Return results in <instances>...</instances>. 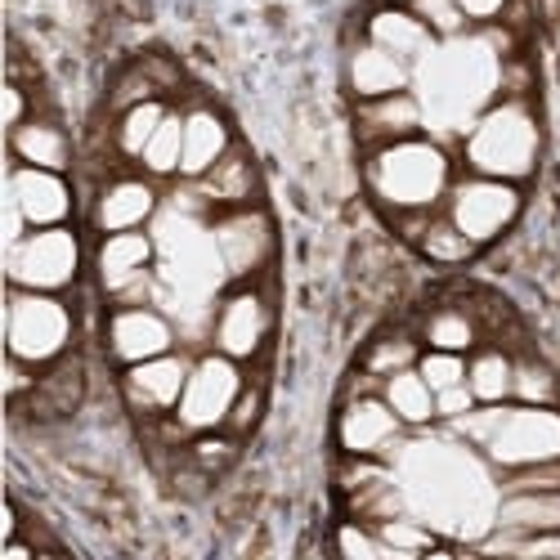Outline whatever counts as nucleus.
<instances>
[{
    "instance_id": "obj_8",
    "label": "nucleus",
    "mask_w": 560,
    "mask_h": 560,
    "mask_svg": "<svg viewBox=\"0 0 560 560\" xmlns=\"http://www.w3.org/2000/svg\"><path fill=\"white\" fill-rule=\"evenodd\" d=\"M521 184H511V179H493V175H462L453 179V189L444 198V215L471 238L476 247H489L498 243L502 233L521 220Z\"/></svg>"
},
{
    "instance_id": "obj_28",
    "label": "nucleus",
    "mask_w": 560,
    "mask_h": 560,
    "mask_svg": "<svg viewBox=\"0 0 560 560\" xmlns=\"http://www.w3.org/2000/svg\"><path fill=\"white\" fill-rule=\"evenodd\" d=\"M179 162H184V113L171 108L166 121L158 126V135L149 139V149L139 153V171L149 179H175Z\"/></svg>"
},
{
    "instance_id": "obj_38",
    "label": "nucleus",
    "mask_w": 560,
    "mask_h": 560,
    "mask_svg": "<svg viewBox=\"0 0 560 560\" xmlns=\"http://www.w3.org/2000/svg\"><path fill=\"white\" fill-rule=\"evenodd\" d=\"M256 417H260V390H256V386H243V395H238V404H233L224 431H229V435H247V431L256 427Z\"/></svg>"
},
{
    "instance_id": "obj_25",
    "label": "nucleus",
    "mask_w": 560,
    "mask_h": 560,
    "mask_svg": "<svg viewBox=\"0 0 560 560\" xmlns=\"http://www.w3.org/2000/svg\"><path fill=\"white\" fill-rule=\"evenodd\" d=\"M511 359L502 346H476L466 354V386H471L476 404H511Z\"/></svg>"
},
{
    "instance_id": "obj_13",
    "label": "nucleus",
    "mask_w": 560,
    "mask_h": 560,
    "mask_svg": "<svg viewBox=\"0 0 560 560\" xmlns=\"http://www.w3.org/2000/svg\"><path fill=\"white\" fill-rule=\"evenodd\" d=\"M189 368L194 359L189 354H158V359H144V363H130L121 372V399L135 417H171L179 395H184V382H189Z\"/></svg>"
},
{
    "instance_id": "obj_40",
    "label": "nucleus",
    "mask_w": 560,
    "mask_h": 560,
    "mask_svg": "<svg viewBox=\"0 0 560 560\" xmlns=\"http://www.w3.org/2000/svg\"><path fill=\"white\" fill-rule=\"evenodd\" d=\"M457 5H462L466 19H471V27H489V23H498L506 14L511 0H457Z\"/></svg>"
},
{
    "instance_id": "obj_23",
    "label": "nucleus",
    "mask_w": 560,
    "mask_h": 560,
    "mask_svg": "<svg viewBox=\"0 0 560 560\" xmlns=\"http://www.w3.org/2000/svg\"><path fill=\"white\" fill-rule=\"evenodd\" d=\"M560 529V489L551 493H498L493 534L498 538H525Z\"/></svg>"
},
{
    "instance_id": "obj_35",
    "label": "nucleus",
    "mask_w": 560,
    "mask_h": 560,
    "mask_svg": "<svg viewBox=\"0 0 560 560\" xmlns=\"http://www.w3.org/2000/svg\"><path fill=\"white\" fill-rule=\"evenodd\" d=\"M551 489H560V457L521 466V471H506L502 485H498V493H551Z\"/></svg>"
},
{
    "instance_id": "obj_6",
    "label": "nucleus",
    "mask_w": 560,
    "mask_h": 560,
    "mask_svg": "<svg viewBox=\"0 0 560 560\" xmlns=\"http://www.w3.org/2000/svg\"><path fill=\"white\" fill-rule=\"evenodd\" d=\"M247 377H243V363L229 359L220 350H207L194 359L189 368V382H184V395L175 404V422L184 435H207V431H224L233 404H238Z\"/></svg>"
},
{
    "instance_id": "obj_9",
    "label": "nucleus",
    "mask_w": 560,
    "mask_h": 560,
    "mask_svg": "<svg viewBox=\"0 0 560 560\" xmlns=\"http://www.w3.org/2000/svg\"><path fill=\"white\" fill-rule=\"evenodd\" d=\"M153 260H158V238L149 229L100 233L95 278L104 296H113L117 305H153Z\"/></svg>"
},
{
    "instance_id": "obj_33",
    "label": "nucleus",
    "mask_w": 560,
    "mask_h": 560,
    "mask_svg": "<svg viewBox=\"0 0 560 560\" xmlns=\"http://www.w3.org/2000/svg\"><path fill=\"white\" fill-rule=\"evenodd\" d=\"M408 10L431 27L435 40H453V36H462V32H471V19L462 14L457 0H412Z\"/></svg>"
},
{
    "instance_id": "obj_26",
    "label": "nucleus",
    "mask_w": 560,
    "mask_h": 560,
    "mask_svg": "<svg viewBox=\"0 0 560 560\" xmlns=\"http://www.w3.org/2000/svg\"><path fill=\"white\" fill-rule=\"evenodd\" d=\"M422 346L427 350H453V354H471L480 346V318L462 305H440L422 318Z\"/></svg>"
},
{
    "instance_id": "obj_2",
    "label": "nucleus",
    "mask_w": 560,
    "mask_h": 560,
    "mask_svg": "<svg viewBox=\"0 0 560 560\" xmlns=\"http://www.w3.org/2000/svg\"><path fill=\"white\" fill-rule=\"evenodd\" d=\"M363 184L372 202L390 215L440 211L453 189V162L444 144L412 135V139H395L386 149H372L363 162Z\"/></svg>"
},
{
    "instance_id": "obj_42",
    "label": "nucleus",
    "mask_w": 560,
    "mask_h": 560,
    "mask_svg": "<svg viewBox=\"0 0 560 560\" xmlns=\"http://www.w3.org/2000/svg\"><path fill=\"white\" fill-rule=\"evenodd\" d=\"M386 5H412V0H386Z\"/></svg>"
},
{
    "instance_id": "obj_39",
    "label": "nucleus",
    "mask_w": 560,
    "mask_h": 560,
    "mask_svg": "<svg viewBox=\"0 0 560 560\" xmlns=\"http://www.w3.org/2000/svg\"><path fill=\"white\" fill-rule=\"evenodd\" d=\"M476 408V395H471V386H448V390H440L435 395V422H457L462 412H471Z\"/></svg>"
},
{
    "instance_id": "obj_18",
    "label": "nucleus",
    "mask_w": 560,
    "mask_h": 560,
    "mask_svg": "<svg viewBox=\"0 0 560 560\" xmlns=\"http://www.w3.org/2000/svg\"><path fill=\"white\" fill-rule=\"evenodd\" d=\"M346 85L354 100H382V95H399L412 90V63H404L399 55L382 50L377 40H359L350 59H346Z\"/></svg>"
},
{
    "instance_id": "obj_3",
    "label": "nucleus",
    "mask_w": 560,
    "mask_h": 560,
    "mask_svg": "<svg viewBox=\"0 0 560 560\" xmlns=\"http://www.w3.org/2000/svg\"><path fill=\"white\" fill-rule=\"evenodd\" d=\"M542 158V126L529 100L498 95L462 135V162L476 175L525 184Z\"/></svg>"
},
{
    "instance_id": "obj_19",
    "label": "nucleus",
    "mask_w": 560,
    "mask_h": 560,
    "mask_svg": "<svg viewBox=\"0 0 560 560\" xmlns=\"http://www.w3.org/2000/svg\"><path fill=\"white\" fill-rule=\"evenodd\" d=\"M184 184H194L202 211L220 215V211H233V207H252L260 179H256V166L243 149H229L202 179H184Z\"/></svg>"
},
{
    "instance_id": "obj_21",
    "label": "nucleus",
    "mask_w": 560,
    "mask_h": 560,
    "mask_svg": "<svg viewBox=\"0 0 560 560\" xmlns=\"http://www.w3.org/2000/svg\"><path fill=\"white\" fill-rule=\"evenodd\" d=\"M233 149L229 121L215 108H189L184 113V162H179V179H202L224 153Z\"/></svg>"
},
{
    "instance_id": "obj_27",
    "label": "nucleus",
    "mask_w": 560,
    "mask_h": 560,
    "mask_svg": "<svg viewBox=\"0 0 560 560\" xmlns=\"http://www.w3.org/2000/svg\"><path fill=\"white\" fill-rule=\"evenodd\" d=\"M171 104L166 100H144V104H130L117 113V130H113V149L126 162H139V153L149 149V139L158 135V126L166 121Z\"/></svg>"
},
{
    "instance_id": "obj_4",
    "label": "nucleus",
    "mask_w": 560,
    "mask_h": 560,
    "mask_svg": "<svg viewBox=\"0 0 560 560\" xmlns=\"http://www.w3.org/2000/svg\"><path fill=\"white\" fill-rule=\"evenodd\" d=\"M77 337V314L68 310V301L59 292H27V288H10V305H5V350L10 359L27 363V368H50L72 350Z\"/></svg>"
},
{
    "instance_id": "obj_30",
    "label": "nucleus",
    "mask_w": 560,
    "mask_h": 560,
    "mask_svg": "<svg viewBox=\"0 0 560 560\" xmlns=\"http://www.w3.org/2000/svg\"><path fill=\"white\" fill-rule=\"evenodd\" d=\"M377 529V538L386 542L390 556H431L440 542H435V525L412 516V511H399V516H386L372 525Z\"/></svg>"
},
{
    "instance_id": "obj_20",
    "label": "nucleus",
    "mask_w": 560,
    "mask_h": 560,
    "mask_svg": "<svg viewBox=\"0 0 560 560\" xmlns=\"http://www.w3.org/2000/svg\"><path fill=\"white\" fill-rule=\"evenodd\" d=\"M363 36H368V40H377L382 50L399 55V59H404V63H412V68L435 50L431 27H427L422 19H417L408 5H382V10H372V14H368Z\"/></svg>"
},
{
    "instance_id": "obj_7",
    "label": "nucleus",
    "mask_w": 560,
    "mask_h": 560,
    "mask_svg": "<svg viewBox=\"0 0 560 560\" xmlns=\"http://www.w3.org/2000/svg\"><path fill=\"white\" fill-rule=\"evenodd\" d=\"M5 269H10V288L59 292L63 296L81 278V238L68 224L27 229L23 238L10 247Z\"/></svg>"
},
{
    "instance_id": "obj_36",
    "label": "nucleus",
    "mask_w": 560,
    "mask_h": 560,
    "mask_svg": "<svg viewBox=\"0 0 560 560\" xmlns=\"http://www.w3.org/2000/svg\"><path fill=\"white\" fill-rule=\"evenodd\" d=\"M337 551L350 556V560H377V556H390L386 542L377 538V529H372L368 521H346V525H337Z\"/></svg>"
},
{
    "instance_id": "obj_37",
    "label": "nucleus",
    "mask_w": 560,
    "mask_h": 560,
    "mask_svg": "<svg viewBox=\"0 0 560 560\" xmlns=\"http://www.w3.org/2000/svg\"><path fill=\"white\" fill-rule=\"evenodd\" d=\"M189 462L198 466L202 476H215L233 462V435L229 431H207V435H194L189 444Z\"/></svg>"
},
{
    "instance_id": "obj_41",
    "label": "nucleus",
    "mask_w": 560,
    "mask_h": 560,
    "mask_svg": "<svg viewBox=\"0 0 560 560\" xmlns=\"http://www.w3.org/2000/svg\"><path fill=\"white\" fill-rule=\"evenodd\" d=\"M27 121V100H23V85H10V95H5V126H23Z\"/></svg>"
},
{
    "instance_id": "obj_5",
    "label": "nucleus",
    "mask_w": 560,
    "mask_h": 560,
    "mask_svg": "<svg viewBox=\"0 0 560 560\" xmlns=\"http://www.w3.org/2000/svg\"><path fill=\"white\" fill-rule=\"evenodd\" d=\"M480 457L498 476L521 471V466H534V462H556L560 457V408L516 404V399L502 404Z\"/></svg>"
},
{
    "instance_id": "obj_12",
    "label": "nucleus",
    "mask_w": 560,
    "mask_h": 560,
    "mask_svg": "<svg viewBox=\"0 0 560 560\" xmlns=\"http://www.w3.org/2000/svg\"><path fill=\"white\" fill-rule=\"evenodd\" d=\"M273 332V310H269V296L252 283H238L211 314V350L229 354V359H256L265 350Z\"/></svg>"
},
{
    "instance_id": "obj_10",
    "label": "nucleus",
    "mask_w": 560,
    "mask_h": 560,
    "mask_svg": "<svg viewBox=\"0 0 560 560\" xmlns=\"http://www.w3.org/2000/svg\"><path fill=\"white\" fill-rule=\"evenodd\" d=\"M207 238L215 252V265L233 283H252L273 256V224L260 207H233L211 215Z\"/></svg>"
},
{
    "instance_id": "obj_14",
    "label": "nucleus",
    "mask_w": 560,
    "mask_h": 560,
    "mask_svg": "<svg viewBox=\"0 0 560 560\" xmlns=\"http://www.w3.org/2000/svg\"><path fill=\"white\" fill-rule=\"evenodd\" d=\"M104 346H108L113 363H121V368L144 363V359L175 350V323L158 305H117L108 314Z\"/></svg>"
},
{
    "instance_id": "obj_17",
    "label": "nucleus",
    "mask_w": 560,
    "mask_h": 560,
    "mask_svg": "<svg viewBox=\"0 0 560 560\" xmlns=\"http://www.w3.org/2000/svg\"><path fill=\"white\" fill-rule=\"evenodd\" d=\"M354 130L359 139L372 149H386L395 139H412L427 130V113H422V100L412 90H399V95H382V100H359L354 108Z\"/></svg>"
},
{
    "instance_id": "obj_32",
    "label": "nucleus",
    "mask_w": 560,
    "mask_h": 560,
    "mask_svg": "<svg viewBox=\"0 0 560 560\" xmlns=\"http://www.w3.org/2000/svg\"><path fill=\"white\" fill-rule=\"evenodd\" d=\"M417 359H422V337H408V332H395V337H382L372 341L368 354H363V372H372V377H390V372H404L412 368Z\"/></svg>"
},
{
    "instance_id": "obj_31",
    "label": "nucleus",
    "mask_w": 560,
    "mask_h": 560,
    "mask_svg": "<svg viewBox=\"0 0 560 560\" xmlns=\"http://www.w3.org/2000/svg\"><path fill=\"white\" fill-rule=\"evenodd\" d=\"M511 399L516 404H542V408H560V382H556V372L525 354L516 359V368H511Z\"/></svg>"
},
{
    "instance_id": "obj_22",
    "label": "nucleus",
    "mask_w": 560,
    "mask_h": 560,
    "mask_svg": "<svg viewBox=\"0 0 560 560\" xmlns=\"http://www.w3.org/2000/svg\"><path fill=\"white\" fill-rule=\"evenodd\" d=\"M10 158L23 166H40V171H72V139L63 126L45 121V117H27L23 126L10 130Z\"/></svg>"
},
{
    "instance_id": "obj_29",
    "label": "nucleus",
    "mask_w": 560,
    "mask_h": 560,
    "mask_svg": "<svg viewBox=\"0 0 560 560\" xmlns=\"http://www.w3.org/2000/svg\"><path fill=\"white\" fill-rule=\"evenodd\" d=\"M417 247H422V256L435 260V265H466V260L480 252V247L444 215V207L431 211V220H427V229H422V238H417Z\"/></svg>"
},
{
    "instance_id": "obj_1",
    "label": "nucleus",
    "mask_w": 560,
    "mask_h": 560,
    "mask_svg": "<svg viewBox=\"0 0 560 560\" xmlns=\"http://www.w3.org/2000/svg\"><path fill=\"white\" fill-rule=\"evenodd\" d=\"M506 59L511 50L506 40H498L493 23L480 32H462L453 40H435V50L412 68V95L422 100L427 121H440L466 135V126L502 95Z\"/></svg>"
},
{
    "instance_id": "obj_24",
    "label": "nucleus",
    "mask_w": 560,
    "mask_h": 560,
    "mask_svg": "<svg viewBox=\"0 0 560 560\" xmlns=\"http://www.w3.org/2000/svg\"><path fill=\"white\" fill-rule=\"evenodd\" d=\"M382 399L395 408V417L408 431L435 427V390H431V382L422 377V372H417V363L404 368V372H390V377L382 382Z\"/></svg>"
},
{
    "instance_id": "obj_16",
    "label": "nucleus",
    "mask_w": 560,
    "mask_h": 560,
    "mask_svg": "<svg viewBox=\"0 0 560 560\" xmlns=\"http://www.w3.org/2000/svg\"><path fill=\"white\" fill-rule=\"evenodd\" d=\"M162 211L158 179L149 175H117L95 194V211L90 224L100 233H126V229H149V220Z\"/></svg>"
},
{
    "instance_id": "obj_11",
    "label": "nucleus",
    "mask_w": 560,
    "mask_h": 560,
    "mask_svg": "<svg viewBox=\"0 0 560 560\" xmlns=\"http://www.w3.org/2000/svg\"><path fill=\"white\" fill-rule=\"evenodd\" d=\"M337 444L346 457H382L395 462L408 444V427L395 417V408L382 399V390L350 395L337 417Z\"/></svg>"
},
{
    "instance_id": "obj_34",
    "label": "nucleus",
    "mask_w": 560,
    "mask_h": 560,
    "mask_svg": "<svg viewBox=\"0 0 560 560\" xmlns=\"http://www.w3.org/2000/svg\"><path fill=\"white\" fill-rule=\"evenodd\" d=\"M417 372L431 382V390H448V386H462L466 382V354H453V350H422L417 359Z\"/></svg>"
},
{
    "instance_id": "obj_15",
    "label": "nucleus",
    "mask_w": 560,
    "mask_h": 560,
    "mask_svg": "<svg viewBox=\"0 0 560 560\" xmlns=\"http://www.w3.org/2000/svg\"><path fill=\"white\" fill-rule=\"evenodd\" d=\"M10 202L27 220V229L68 224L72 215V184L63 171H40L10 158Z\"/></svg>"
}]
</instances>
